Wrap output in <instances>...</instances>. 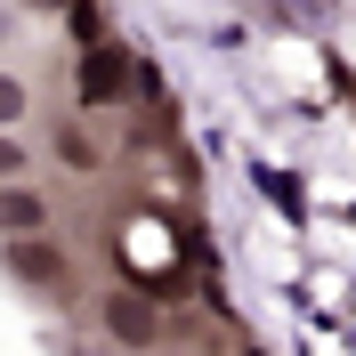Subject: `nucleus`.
I'll return each instance as SVG.
<instances>
[{
    "instance_id": "nucleus-1",
    "label": "nucleus",
    "mask_w": 356,
    "mask_h": 356,
    "mask_svg": "<svg viewBox=\"0 0 356 356\" xmlns=\"http://www.w3.org/2000/svg\"><path fill=\"white\" fill-rule=\"evenodd\" d=\"M130 81H138V65H130L113 41L81 57V106H122V97H130Z\"/></svg>"
},
{
    "instance_id": "nucleus-2",
    "label": "nucleus",
    "mask_w": 356,
    "mask_h": 356,
    "mask_svg": "<svg viewBox=\"0 0 356 356\" xmlns=\"http://www.w3.org/2000/svg\"><path fill=\"white\" fill-rule=\"evenodd\" d=\"M106 332L130 340V348H154V340H162V316L146 308L138 291H113V300H106Z\"/></svg>"
},
{
    "instance_id": "nucleus-3",
    "label": "nucleus",
    "mask_w": 356,
    "mask_h": 356,
    "mask_svg": "<svg viewBox=\"0 0 356 356\" xmlns=\"http://www.w3.org/2000/svg\"><path fill=\"white\" fill-rule=\"evenodd\" d=\"M49 202L33 195V186H0V235H41Z\"/></svg>"
},
{
    "instance_id": "nucleus-4",
    "label": "nucleus",
    "mask_w": 356,
    "mask_h": 356,
    "mask_svg": "<svg viewBox=\"0 0 356 356\" xmlns=\"http://www.w3.org/2000/svg\"><path fill=\"white\" fill-rule=\"evenodd\" d=\"M8 267H17L24 284H41V291H65V259L41 251V243H17V251H8Z\"/></svg>"
},
{
    "instance_id": "nucleus-5",
    "label": "nucleus",
    "mask_w": 356,
    "mask_h": 356,
    "mask_svg": "<svg viewBox=\"0 0 356 356\" xmlns=\"http://www.w3.org/2000/svg\"><path fill=\"white\" fill-rule=\"evenodd\" d=\"M57 154H65L73 170H89V162H97V154H89V138H81V130H57Z\"/></svg>"
},
{
    "instance_id": "nucleus-6",
    "label": "nucleus",
    "mask_w": 356,
    "mask_h": 356,
    "mask_svg": "<svg viewBox=\"0 0 356 356\" xmlns=\"http://www.w3.org/2000/svg\"><path fill=\"white\" fill-rule=\"evenodd\" d=\"M17 113H24V89L8 81V73H0V122H17Z\"/></svg>"
},
{
    "instance_id": "nucleus-7",
    "label": "nucleus",
    "mask_w": 356,
    "mask_h": 356,
    "mask_svg": "<svg viewBox=\"0 0 356 356\" xmlns=\"http://www.w3.org/2000/svg\"><path fill=\"white\" fill-rule=\"evenodd\" d=\"M17 170H24V146H17L8 130H0V178H17Z\"/></svg>"
}]
</instances>
